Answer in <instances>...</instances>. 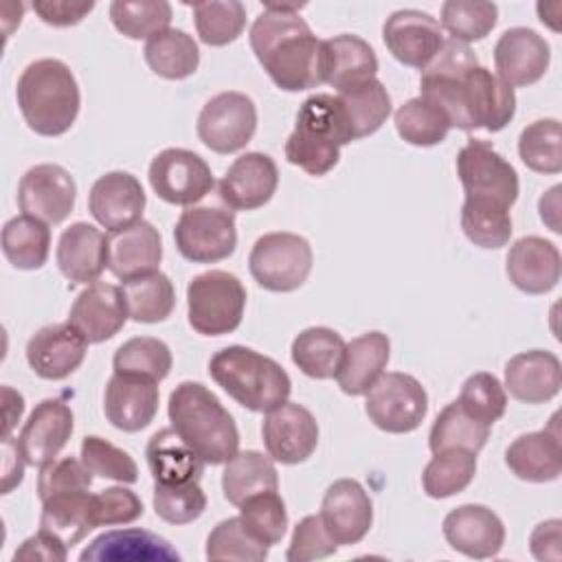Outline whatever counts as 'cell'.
<instances>
[{
    "label": "cell",
    "instance_id": "11a10c76",
    "mask_svg": "<svg viewBox=\"0 0 562 562\" xmlns=\"http://www.w3.org/2000/svg\"><path fill=\"white\" fill-rule=\"evenodd\" d=\"M457 402L472 417H476L479 422L492 426L494 422H498L505 415L507 391H505V386L501 384V380L494 373L479 371V373H472L463 382Z\"/></svg>",
    "mask_w": 562,
    "mask_h": 562
},
{
    "label": "cell",
    "instance_id": "f5cc1de1",
    "mask_svg": "<svg viewBox=\"0 0 562 562\" xmlns=\"http://www.w3.org/2000/svg\"><path fill=\"white\" fill-rule=\"evenodd\" d=\"M239 518L246 529L268 547L281 542L288 529L285 503L277 492H261L246 498L239 505Z\"/></svg>",
    "mask_w": 562,
    "mask_h": 562
},
{
    "label": "cell",
    "instance_id": "03108f58",
    "mask_svg": "<svg viewBox=\"0 0 562 562\" xmlns=\"http://www.w3.org/2000/svg\"><path fill=\"white\" fill-rule=\"evenodd\" d=\"M560 191H562L560 184L551 187V189L540 198V204H538L542 222H544L553 233H560V231H562V228H560Z\"/></svg>",
    "mask_w": 562,
    "mask_h": 562
},
{
    "label": "cell",
    "instance_id": "ba28073f",
    "mask_svg": "<svg viewBox=\"0 0 562 562\" xmlns=\"http://www.w3.org/2000/svg\"><path fill=\"white\" fill-rule=\"evenodd\" d=\"M364 411L380 430L404 435L422 426L428 413V395L417 378L389 371L367 391Z\"/></svg>",
    "mask_w": 562,
    "mask_h": 562
},
{
    "label": "cell",
    "instance_id": "7dc6e473",
    "mask_svg": "<svg viewBox=\"0 0 562 562\" xmlns=\"http://www.w3.org/2000/svg\"><path fill=\"white\" fill-rule=\"evenodd\" d=\"M520 160L538 173L562 171V127L558 119L529 123L518 136Z\"/></svg>",
    "mask_w": 562,
    "mask_h": 562
},
{
    "label": "cell",
    "instance_id": "6da1fadb",
    "mask_svg": "<svg viewBox=\"0 0 562 562\" xmlns=\"http://www.w3.org/2000/svg\"><path fill=\"white\" fill-rule=\"evenodd\" d=\"M303 7V2H266L248 35L257 61L285 92L325 83L323 40L299 15Z\"/></svg>",
    "mask_w": 562,
    "mask_h": 562
},
{
    "label": "cell",
    "instance_id": "db71d44e",
    "mask_svg": "<svg viewBox=\"0 0 562 562\" xmlns=\"http://www.w3.org/2000/svg\"><path fill=\"white\" fill-rule=\"evenodd\" d=\"M154 512L171 525H189L206 509V494L200 483H154Z\"/></svg>",
    "mask_w": 562,
    "mask_h": 562
},
{
    "label": "cell",
    "instance_id": "ee69618b",
    "mask_svg": "<svg viewBox=\"0 0 562 562\" xmlns=\"http://www.w3.org/2000/svg\"><path fill=\"white\" fill-rule=\"evenodd\" d=\"M395 130L402 140L417 147L439 145L452 130L448 116L430 101L415 97L402 103L393 116Z\"/></svg>",
    "mask_w": 562,
    "mask_h": 562
},
{
    "label": "cell",
    "instance_id": "cb8c5ba5",
    "mask_svg": "<svg viewBox=\"0 0 562 562\" xmlns=\"http://www.w3.org/2000/svg\"><path fill=\"white\" fill-rule=\"evenodd\" d=\"M145 202L143 184L127 171H108L99 176L88 195L90 215L108 233L143 220Z\"/></svg>",
    "mask_w": 562,
    "mask_h": 562
},
{
    "label": "cell",
    "instance_id": "91938a15",
    "mask_svg": "<svg viewBox=\"0 0 562 562\" xmlns=\"http://www.w3.org/2000/svg\"><path fill=\"white\" fill-rule=\"evenodd\" d=\"M92 472L83 465L81 459L61 457L46 463L37 476V496L44 501L50 494L66 490H90Z\"/></svg>",
    "mask_w": 562,
    "mask_h": 562
},
{
    "label": "cell",
    "instance_id": "8992f818",
    "mask_svg": "<svg viewBox=\"0 0 562 562\" xmlns=\"http://www.w3.org/2000/svg\"><path fill=\"white\" fill-rule=\"evenodd\" d=\"M246 310L244 283L226 270H206L187 285L189 325L202 336H224L241 325Z\"/></svg>",
    "mask_w": 562,
    "mask_h": 562
},
{
    "label": "cell",
    "instance_id": "30bf717a",
    "mask_svg": "<svg viewBox=\"0 0 562 562\" xmlns=\"http://www.w3.org/2000/svg\"><path fill=\"white\" fill-rule=\"evenodd\" d=\"M198 138L215 154L244 149L257 130V105L244 92H220L211 97L198 116Z\"/></svg>",
    "mask_w": 562,
    "mask_h": 562
},
{
    "label": "cell",
    "instance_id": "3957f363",
    "mask_svg": "<svg viewBox=\"0 0 562 562\" xmlns=\"http://www.w3.org/2000/svg\"><path fill=\"white\" fill-rule=\"evenodd\" d=\"M26 125L40 136H61L77 121L81 92L72 70L55 57L31 61L15 88Z\"/></svg>",
    "mask_w": 562,
    "mask_h": 562
},
{
    "label": "cell",
    "instance_id": "e0dca14e",
    "mask_svg": "<svg viewBox=\"0 0 562 562\" xmlns=\"http://www.w3.org/2000/svg\"><path fill=\"white\" fill-rule=\"evenodd\" d=\"M75 428L72 411L61 400H42L24 422L18 448L26 461V465L44 468L55 461L61 448L68 443Z\"/></svg>",
    "mask_w": 562,
    "mask_h": 562
},
{
    "label": "cell",
    "instance_id": "603a6c76",
    "mask_svg": "<svg viewBox=\"0 0 562 562\" xmlns=\"http://www.w3.org/2000/svg\"><path fill=\"white\" fill-rule=\"evenodd\" d=\"M446 542L474 560L498 555L505 542L503 520L485 505H459L443 518Z\"/></svg>",
    "mask_w": 562,
    "mask_h": 562
},
{
    "label": "cell",
    "instance_id": "277c9868",
    "mask_svg": "<svg viewBox=\"0 0 562 562\" xmlns=\"http://www.w3.org/2000/svg\"><path fill=\"white\" fill-rule=\"evenodd\" d=\"M351 140L353 136L338 97L316 92L296 112V125L285 140V158L310 176H325L338 165L340 147Z\"/></svg>",
    "mask_w": 562,
    "mask_h": 562
},
{
    "label": "cell",
    "instance_id": "7c38bea8",
    "mask_svg": "<svg viewBox=\"0 0 562 562\" xmlns=\"http://www.w3.org/2000/svg\"><path fill=\"white\" fill-rule=\"evenodd\" d=\"M457 176L465 198H487L507 209L518 198L516 169L487 140L470 138L459 149Z\"/></svg>",
    "mask_w": 562,
    "mask_h": 562
},
{
    "label": "cell",
    "instance_id": "4dcf8cb0",
    "mask_svg": "<svg viewBox=\"0 0 562 562\" xmlns=\"http://www.w3.org/2000/svg\"><path fill=\"white\" fill-rule=\"evenodd\" d=\"M81 562H171L180 553L169 540L145 529H112L97 536L79 553Z\"/></svg>",
    "mask_w": 562,
    "mask_h": 562
},
{
    "label": "cell",
    "instance_id": "681fc988",
    "mask_svg": "<svg viewBox=\"0 0 562 562\" xmlns=\"http://www.w3.org/2000/svg\"><path fill=\"white\" fill-rule=\"evenodd\" d=\"M171 362L173 358L167 342L151 336H136L116 349L112 367L114 373H134L160 382L169 375Z\"/></svg>",
    "mask_w": 562,
    "mask_h": 562
},
{
    "label": "cell",
    "instance_id": "94428289",
    "mask_svg": "<svg viewBox=\"0 0 562 562\" xmlns=\"http://www.w3.org/2000/svg\"><path fill=\"white\" fill-rule=\"evenodd\" d=\"M94 2H68V0H35L33 11L44 24L50 26H75L90 11Z\"/></svg>",
    "mask_w": 562,
    "mask_h": 562
},
{
    "label": "cell",
    "instance_id": "8d00e7d4",
    "mask_svg": "<svg viewBox=\"0 0 562 562\" xmlns=\"http://www.w3.org/2000/svg\"><path fill=\"white\" fill-rule=\"evenodd\" d=\"M347 342L329 327H307L292 340V362L314 380L336 378Z\"/></svg>",
    "mask_w": 562,
    "mask_h": 562
},
{
    "label": "cell",
    "instance_id": "4fadbf2b",
    "mask_svg": "<svg viewBox=\"0 0 562 562\" xmlns=\"http://www.w3.org/2000/svg\"><path fill=\"white\" fill-rule=\"evenodd\" d=\"M77 184L75 178L55 162L31 167L18 184V204L24 215L44 224L64 222L75 206Z\"/></svg>",
    "mask_w": 562,
    "mask_h": 562
},
{
    "label": "cell",
    "instance_id": "8fae6325",
    "mask_svg": "<svg viewBox=\"0 0 562 562\" xmlns=\"http://www.w3.org/2000/svg\"><path fill=\"white\" fill-rule=\"evenodd\" d=\"M149 184L167 204L195 206L215 184L211 167L202 156L182 147H167L149 162Z\"/></svg>",
    "mask_w": 562,
    "mask_h": 562
},
{
    "label": "cell",
    "instance_id": "ac0fdd59",
    "mask_svg": "<svg viewBox=\"0 0 562 562\" xmlns=\"http://www.w3.org/2000/svg\"><path fill=\"white\" fill-rule=\"evenodd\" d=\"M279 187V169L268 154L246 151L233 160L217 184L220 200L235 211H252L270 202Z\"/></svg>",
    "mask_w": 562,
    "mask_h": 562
},
{
    "label": "cell",
    "instance_id": "816d5d0a",
    "mask_svg": "<svg viewBox=\"0 0 562 562\" xmlns=\"http://www.w3.org/2000/svg\"><path fill=\"white\" fill-rule=\"evenodd\" d=\"M209 560H239V562H261L268 558V544L255 538L239 516L226 518L213 527L206 538Z\"/></svg>",
    "mask_w": 562,
    "mask_h": 562
},
{
    "label": "cell",
    "instance_id": "6f0895ef",
    "mask_svg": "<svg viewBox=\"0 0 562 562\" xmlns=\"http://www.w3.org/2000/svg\"><path fill=\"white\" fill-rule=\"evenodd\" d=\"M338 551L336 540L327 533L318 514L305 516L296 522L292 531V540L285 553L288 562H307L334 555Z\"/></svg>",
    "mask_w": 562,
    "mask_h": 562
},
{
    "label": "cell",
    "instance_id": "5bb4252c",
    "mask_svg": "<svg viewBox=\"0 0 562 562\" xmlns=\"http://www.w3.org/2000/svg\"><path fill=\"white\" fill-rule=\"evenodd\" d=\"M268 457L294 465L307 461L318 446L316 417L296 402H285L266 413L261 424Z\"/></svg>",
    "mask_w": 562,
    "mask_h": 562
},
{
    "label": "cell",
    "instance_id": "d6a6232c",
    "mask_svg": "<svg viewBox=\"0 0 562 562\" xmlns=\"http://www.w3.org/2000/svg\"><path fill=\"white\" fill-rule=\"evenodd\" d=\"M391 356V342L382 331H367L347 342L342 364L336 373L338 386L347 395H364L384 373Z\"/></svg>",
    "mask_w": 562,
    "mask_h": 562
},
{
    "label": "cell",
    "instance_id": "2e32d148",
    "mask_svg": "<svg viewBox=\"0 0 562 562\" xmlns=\"http://www.w3.org/2000/svg\"><path fill=\"white\" fill-rule=\"evenodd\" d=\"M127 301L123 288L112 283H90L77 294L68 312V323L90 342L99 345L116 336L127 323Z\"/></svg>",
    "mask_w": 562,
    "mask_h": 562
},
{
    "label": "cell",
    "instance_id": "9c48e42d",
    "mask_svg": "<svg viewBox=\"0 0 562 562\" xmlns=\"http://www.w3.org/2000/svg\"><path fill=\"white\" fill-rule=\"evenodd\" d=\"M178 252L193 263H215L235 252V215L220 206H187L176 222Z\"/></svg>",
    "mask_w": 562,
    "mask_h": 562
},
{
    "label": "cell",
    "instance_id": "5b68a950",
    "mask_svg": "<svg viewBox=\"0 0 562 562\" xmlns=\"http://www.w3.org/2000/svg\"><path fill=\"white\" fill-rule=\"evenodd\" d=\"M209 373L239 406L255 413H268L285 404L292 393L285 369L244 345L220 349L209 360Z\"/></svg>",
    "mask_w": 562,
    "mask_h": 562
},
{
    "label": "cell",
    "instance_id": "1f68e13d",
    "mask_svg": "<svg viewBox=\"0 0 562 562\" xmlns=\"http://www.w3.org/2000/svg\"><path fill=\"white\" fill-rule=\"evenodd\" d=\"M323 72L325 83L336 88V92L360 86L375 79V50L362 37L349 33L323 40Z\"/></svg>",
    "mask_w": 562,
    "mask_h": 562
},
{
    "label": "cell",
    "instance_id": "b9f144b4",
    "mask_svg": "<svg viewBox=\"0 0 562 562\" xmlns=\"http://www.w3.org/2000/svg\"><path fill=\"white\" fill-rule=\"evenodd\" d=\"M123 294L130 318L136 323H160L169 318L176 305L173 283L160 270L123 281Z\"/></svg>",
    "mask_w": 562,
    "mask_h": 562
},
{
    "label": "cell",
    "instance_id": "d4e9b609",
    "mask_svg": "<svg viewBox=\"0 0 562 562\" xmlns=\"http://www.w3.org/2000/svg\"><path fill=\"white\" fill-rule=\"evenodd\" d=\"M558 413L547 428L516 437L505 450V463L514 476L529 483H549L562 474V432Z\"/></svg>",
    "mask_w": 562,
    "mask_h": 562
},
{
    "label": "cell",
    "instance_id": "9a60e30c",
    "mask_svg": "<svg viewBox=\"0 0 562 562\" xmlns=\"http://www.w3.org/2000/svg\"><path fill=\"white\" fill-rule=\"evenodd\" d=\"M382 40L400 64L419 70L435 59L446 42L441 24L417 9H400L391 13L382 26Z\"/></svg>",
    "mask_w": 562,
    "mask_h": 562
},
{
    "label": "cell",
    "instance_id": "d590c367",
    "mask_svg": "<svg viewBox=\"0 0 562 562\" xmlns=\"http://www.w3.org/2000/svg\"><path fill=\"white\" fill-rule=\"evenodd\" d=\"M222 490L224 498L231 505H241L246 498L261 494V492H277L279 490V474L270 457L257 450L235 452L224 463L222 472Z\"/></svg>",
    "mask_w": 562,
    "mask_h": 562
},
{
    "label": "cell",
    "instance_id": "836d02e7",
    "mask_svg": "<svg viewBox=\"0 0 562 562\" xmlns=\"http://www.w3.org/2000/svg\"><path fill=\"white\" fill-rule=\"evenodd\" d=\"M92 498L88 490H66L42 501L40 529L59 538L68 549L94 529Z\"/></svg>",
    "mask_w": 562,
    "mask_h": 562
},
{
    "label": "cell",
    "instance_id": "4316f807",
    "mask_svg": "<svg viewBox=\"0 0 562 562\" xmlns=\"http://www.w3.org/2000/svg\"><path fill=\"white\" fill-rule=\"evenodd\" d=\"M160 259L162 239L158 228L147 220L108 233V268L116 279L130 281L156 272Z\"/></svg>",
    "mask_w": 562,
    "mask_h": 562
},
{
    "label": "cell",
    "instance_id": "83f0119b",
    "mask_svg": "<svg viewBox=\"0 0 562 562\" xmlns=\"http://www.w3.org/2000/svg\"><path fill=\"white\" fill-rule=\"evenodd\" d=\"M562 364L553 351H520L505 364V389L522 404H544L560 393Z\"/></svg>",
    "mask_w": 562,
    "mask_h": 562
},
{
    "label": "cell",
    "instance_id": "f546056e",
    "mask_svg": "<svg viewBox=\"0 0 562 562\" xmlns=\"http://www.w3.org/2000/svg\"><path fill=\"white\" fill-rule=\"evenodd\" d=\"M463 94L472 130L483 127L487 132H501L516 114L514 88L483 66L465 75Z\"/></svg>",
    "mask_w": 562,
    "mask_h": 562
},
{
    "label": "cell",
    "instance_id": "bcb514c9",
    "mask_svg": "<svg viewBox=\"0 0 562 562\" xmlns=\"http://www.w3.org/2000/svg\"><path fill=\"white\" fill-rule=\"evenodd\" d=\"M200 40L209 46L235 42L246 26V9L237 0H209L189 4Z\"/></svg>",
    "mask_w": 562,
    "mask_h": 562
},
{
    "label": "cell",
    "instance_id": "e7e4bbea",
    "mask_svg": "<svg viewBox=\"0 0 562 562\" xmlns=\"http://www.w3.org/2000/svg\"><path fill=\"white\" fill-rule=\"evenodd\" d=\"M4 448V470H2V494H9L15 485L22 483L24 476V457L18 448V439L13 441L11 437L2 439Z\"/></svg>",
    "mask_w": 562,
    "mask_h": 562
},
{
    "label": "cell",
    "instance_id": "6125c7cd",
    "mask_svg": "<svg viewBox=\"0 0 562 562\" xmlns=\"http://www.w3.org/2000/svg\"><path fill=\"white\" fill-rule=\"evenodd\" d=\"M68 558V547L55 538L53 533L40 529L35 536L26 538L20 549H15L13 560H46V562H64Z\"/></svg>",
    "mask_w": 562,
    "mask_h": 562
},
{
    "label": "cell",
    "instance_id": "7402d4cb",
    "mask_svg": "<svg viewBox=\"0 0 562 562\" xmlns=\"http://www.w3.org/2000/svg\"><path fill=\"white\" fill-rule=\"evenodd\" d=\"M103 413L123 432L147 428L158 413V382L134 373H114L105 386Z\"/></svg>",
    "mask_w": 562,
    "mask_h": 562
},
{
    "label": "cell",
    "instance_id": "680465c9",
    "mask_svg": "<svg viewBox=\"0 0 562 562\" xmlns=\"http://www.w3.org/2000/svg\"><path fill=\"white\" fill-rule=\"evenodd\" d=\"M94 527L101 525H130L143 516V501L136 492L114 485L94 494L92 498Z\"/></svg>",
    "mask_w": 562,
    "mask_h": 562
},
{
    "label": "cell",
    "instance_id": "44dd1931",
    "mask_svg": "<svg viewBox=\"0 0 562 562\" xmlns=\"http://www.w3.org/2000/svg\"><path fill=\"white\" fill-rule=\"evenodd\" d=\"M551 48L547 40L527 26L507 29L494 46V66L507 86H531L549 68Z\"/></svg>",
    "mask_w": 562,
    "mask_h": 562
},
{
    "label": "cell",
    "instance_id": "52a82bcc",
    "mask_svg": "<svg viewBox=\"0 0 562 562\" xmlns=\"http://www.w3.org/2000/svg\"><path fill=\"white\" fill-rule=\"evenodd\" d=\"M314 263L312 246L296 233H266L261 235L248 255V268L252 279L270 292L299 290Z\"/></svg>",
    "mask_w": 562,
    "mask_h": 562
},
{
    "label": "cell",
    "instance_id": "7bdbcfd3",
    "mask_svg": "<svg viewBox=\"0 0 562 562\" xmlns=\"http://www.w3.org/2000/svg\"><path fill=\"white\" fill-rule=\"evenodd\" d=\"M461 228L479 248H503L512 237L509 209L487 198H465L461 206Z\"/></svg>",
    "mask_w": 562,
    "mask_h": 562
},
{
    "label": "cell",
    "instance_id": "9f6ffc18",
    "mask_svg": "<svg viewBox=\"0 0 562 562\" xmlns=\"http://www.w3.org/2000/svg\"><path fill=\"white\" fill-rule=\"evenodd\" d=\"M81 461L92 472V476L112 479L116 483H136L138 465L130 452L110 443L103 437L88 435L81 441Z\"/></svg>",
    "mask_w": 562,
    "mask_h": 562
},
{
    "label": "cell",
    "instance_id": "f35d334b",
    "mask_svg": "<svg viewBox=\"0 0 562 562\" xmlns=\"http://www.w3.org/2000/svg\"><path fill=\"white\" fill-rule=\"evenodd\" d=\"M2 252L18 270L42 268L50 252L48 224L24 213L11 217L2 228Z\"/></svg>",
    "mask_w": 562,
    "mask_h": 562
},
{
    "label": "cell",
    "instance_id": "be15d7a7",
    "mask_svg": "<svg viewBox=\"0 0 562 562\" xmlns=\"http://www.w3.org/2000/svg\"><path fill=\"white\" fill-rule=\"evenodd\" d=\"M529 549L536 560L560 562L562 560V520L551 518L540 525L529 536Z\"/></svg>",
    "mask_w": 562,
    "mask_h": 562
},
{
    "label": "cell",
    "instance_id": "7a4b0ae2",
    "mask_svg": "<svg viewBox=\"0 0 562 562\" xmlns=\"http://www.w3.org/2000/svg\"><path fill=\"white\" fill-rule=\"evenodd\" d=\"M171 428L206 463H226L239 450V430L220 397L200 382H180L167 404Z\"/></svg>",
    "mask_w": 562,
    "mask_h": 562
},
{
    "label": "cell",
    "instance_id": "e575fe53",
    "mask_svg": "<svg viewBox=\"0 0 562 562\" xmlns=\"http://www.w3.org/2000/svg\"><path fill=\"white\" fill-rule=\"evenodd\" d=\"M147 465L154 483H198L204 472V461L178 437L173 428H162L147 441Z\"/></svg>",
    "mask_w": 562,
    "mask_h": 562
},
{
    "label": "cell",
    "instance_id": "ab89813d",
    "mask_svg": "<svg viewBox=\"0 0 562 562\" xmlns=\"http://www.w3.org/2000/svg\"><path fill=\"white\" fill-rule=\"evenodd\" d=\"M353 140L371 136L391 114V97L380 79H369L360 86L336 92Z\"/></svg>",
    "mask_w": 562,
    "mask_h": 562
},
{
    "label": "cell",
    "instance_id": "60d3db41",
    "mask_svg": "<svg viewBox=\"0 0 562 562\" xmlns=\"http://www.w3.org/2000/svg\"><path fill=\"white\" fill-rule=\"evenodd\" d=\"M490 437V426L472 417L459 402H450L435 419L430 435H428V448L430 452H443V450H468L479 452Z\"/></svg>",
    "mask_w": 562,
    "mask_h": 562
},
{
    "label": "cell",
    "instance_id": "484cf974",
    "mask_svg": "<svg viewBox=\"0 0 562 562\" xmlns=\"http://www.w3.org/2000/svg\"><path fill=\"white\" fill-rule=\"evenodd\" d=\"M505 272L520 292L547 294L560 281L562 257L553 241L538 235H527L512 244Z\"/></svg>",
    "mask_w": 562,
    "mask_h": 562
},
{
    "label": "cell",
    "instance_id": "c3c4849f",
    "mask_svg": "<svg viewBox=\"0 0 562 562\" xmlns=\"http://www.w3.org/2000/svg\"><path fill=\"white\" fill-rule=\"evenodd\" d=\"M110 20L130 40H149L171 22V4L165 0H114Z\"/></svg>",
    "mask_w": 562,
    "mask_h": 562
},
{
    "label": "cell",
    "instance_id": "f907efd6",
    "mask_svg": "<svg viewBox=\"0 0 562 562\" xmlns=\"http://www.w3.org/2000/svg\"><path fill=\"white\" fill-rule=\"evenodd\" d=\"M498 22V7L479 0H448L441 4V29L461 44L483 40Z\"/></svg>",
    "mask_w": 562,
    "mask_h": 562
},
{
    "label": "cell",
    "instance_id": "003e7915",
    "mask_svg": "<svg viewBox=\"0 0 562 562\" xmlns=\"http://www.w3.org/2000/svg\"><path fill=\"white\" fill-rule=\"evenodd\" d=\"M2 400H4V430H2V439H4L9 437V432L13 430V426L20 422L24 413V397L11 386H2Z\"/></svg>",
    "mask_w": 562,
    "mask_h": 562
},
{
    "label": "cell",
    "instance_id": "74e56055",
    "mask_svg": "<svg viewBox=\"0 0 562 562\" xmlns=\"http://www.w3.org/2000/svg\"><path fill=\"white\" fill-rule=\"evenodd\" d=\"M145 61L162 79H187L200 66V48L195 40L180 29H165L147 40L143 48Z\"/></svg>",
    "mask_w": 562,
    "mask_h": 562
},
{
    "label": "cell",
    "instance_id": "d6986e66",
    "mask_svg": "<svg viewBox=\"0 0 562 562\" xmlns=\"http://www.w3.org/2000/svg\"><path fill=\"white\" fill-rule=\"evenodd\" d=\"M88 345L68 321L44 325L26 342V362L42 380H64L79 369Z\"/></svg>",
    "mask_w": 562,
    "mask_h": 562
},
{
    "label": "cell",
    "instance_id": "f1b7e54d",
    "mask_svg": "<svg viewBox=\"0 0 562 562\" xmlns=\"http://www.w3.org/2000/svg\"><path fill=\"white\" fill-rule=\"evenodd\" d=\"M59 272L72 285H90L108 268V235L88 222L70 224L57 241Z\"/></svg>",
    "mask_w": 562,
    "mask_h": 562
},
{
    "label": "cell",
    "instance_id": "ffe728a7",
    "mask_svg": "<svg viewBox=\"0 0 562 562\" xmlns=\"http://www.w3.org/2000/svg\"><path fill=\"white\" fill-rule=\"evenodd\" d=\"M318 516L338 547L356 544L371 529L373 503L356 479H338L327 487Z\"/></svg>",
    "mask_w": 562,
    "mask_h": 562
},
{
    "label": "cell",
    "instance_id": "f6af8a7d",
    "mask_svg": "<svg viewBox=\"0 0 562 562\" xmlns=\"http://www.w3.org/2000/svg\"><path fill=\"white\" fill-rule=\"evenodd\" d=\"M476 474V454L468 450L435 452L422 474L424 492L430 498H448L463 492Z\"/></svg>",
    "mask_w": 562,
    "mask_h": 562
}]
</instances>
